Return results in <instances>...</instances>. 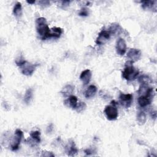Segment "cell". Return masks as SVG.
Listing matches in <instances>:
<instances>
[{
  "mask_svg": "<svg viewBox=\"0 0 157 157\" xmlns=\"http://www.w3.org/2000/svg\"><path fill=\"white\" fill-rule=\"evenodd\" d=\"M39 4L44 7H48L50 6V1H39Z\"/></svg>",
  "mask_w": 157,
  "mask_h": 157,
  "instance_id": "26",
  "label": "cell"
},
{
  "mask_svg": "<svg viewBox=\"0 0 157 157\" xmlns=\"http://www.w3.org/2000/svg\"><path fill=\"white\" fill-rule=\"evenodd\" d=\"M116 102L115 101H112L111 102V104L105 106L104 109V113L109 120H115L118 116V110L116 107Z\"/></svg>",
  "mask_w": 157,
  "mask_h": 157,
  "instance_id": "4",
  "label": "cell"
},
{
  "mask_svg": "<svg viewBox=\"0 0 157 157\" xmlns=\"http://www.w3.org/2000/svg\"><path fill=\"white\" fill-rule=\"evenodd\" d=\"M40 132L39 131H34L30 132V136L31 139H28L29 144L30 145L33 146L36 145L37 144L40 143Z\"/></svg>",
  "mask_w": 157,
  "mask_h": 157,
  "instance_id": "12",
  "label": "cell"
},
{
  "mask_svg": "<svg viewBox=\"0 0 157 157\" xmlns=\"http://www.w3.org/2000/svg\"><path fill=\"white\" fill-rule=\"evenodd\" d=\"M122 31V28L118 23H112L110 26L108 31L110 34V35H117L121 33Z\"/></svg>",
  "mask_w": 157,
  "mask_h": 157,
  "instance_id": "16",
  "label": "cell"
},
{
  "mask_svg": "<svg viewBox=\"0 0 157 157\" xmlns=\"http://www.w3.org/2000/svg\"><path fill=\"white\" fill-rule=\"evenodd\" d=\"M138 81L140 83V85H148L151 82V78L148 75L145 74L140 75L138 78Z\"/></svg>",
  "mask_w": 157,
  "mask_h": 157,
  "instance_id": "22",
  "label": "cell"
},
{
  "mask_svg": "<svg viewBox=\"0 0 157 157\" xmlns=\"http://www.w3.org/2000/svg\"><path fill=\"white\" fill-rule=\"evenodd\" d=\"M13 15L17 18H19L21 16V15H22V7H21V4L20 2H17L15 4V6L13 7Z\"/></svg>",
  "mask_w": 157,
  "mask_h": 157,
  "instance_id": "20",
  "label": "cell"
},
{
  "mask_svg": "<svg viewBox=\"0 0 157 157\" xmlns=\"http://www.w3.org/2000/svg\"><path fill=\"white\" fill-rule=\"evenodd\" d=\"M38 66L37 64H31L26 61H25L20 66L21 72L26 76H31L33 75L34 72L35 71L37 66Z\"/></svg>",
  "mask_w": 157,
  "mask_h": 157,
  "instance_id": "5",
  "label": "cell"
},
{
  "mask_svg": "<svg viewBox=\"0 0 157 157\" xmlns=\"http://www.w3.org/2000/svg\"><path fill=\"white\" fill-rule=\"evenodd\" d=\"M69 3H70L69 1H61V6L63 8H64V7L68 6Z\"/></svg>",
  "mask_w": 157,
  "mask_h": 157,
  "instance_id": "29",
  "label": "cell"
},
{
  "mask_svg": "<svg viewBox=\"0 0 157 157\" xmlns=\"http://www.w3.org/2000/svg\"><path fill=\"white\" fill-rule=\"evenodd\" d=\"M86 107V105L84 102H80L78 103V104H77V105L75 108V110L77 112L80 113V112H82L83 110H85Z\"/></svg>",
  "mask_w": 157,
  "mask_h": 157,
  "instance_id": "24",
  "label": "cell"
},
{
  "mask_svg": "<svg viewBox=\"0 0 157 157\" xmlns=\"http://www.w3.org/2000/svg\"><path fill=\"white\" fill-rule=\"evenodd\" d=\"M36 30L40 35L42 40H45L49 38L50 29L49 28L47 20L44 17H39L36 20Z\"/></svg>",
  "mask_w": 157,
  "mask_h": 157,
  "instance_id": "1",
  "label": "cell"
},
{
  "mask_svg": "<svg viewBox=\"0 0 157 157\" xmlns=\"http://www.w3.org/2000/svg\"><path fill=\"white\" fill-rule=\"evenodd\" d=\"M151 117L153 120L156 119V112L155 110H154V111L151 112Z\"/></svg>",
  "mask_w": 157,
  "mask_h": 157,
  "instance_id": "31",
  "label": "cell"
},
{
  "mask_svg": "<svg viewBox=\"0 0 157 157\" xmlns=\"http://www.w3.org/2000/svg\"><path fill=\"white\" fill-rule=\"evenodd\" d=\"M116 51L117 54L122 56L126 51V44L123 38H118L116 42Z\"/></svg>",
  "mask_w": 157,
  "mask_h": 157,
  "instance_id": "11",
  "label": "cell"
},
{
  "mask_svg": "<svg viewBox=\"0 0 157 157\" xmlns=\"http://www.w3.org/2000/svg\"><path fill=\"white\" fill-rule=\"evenodd\" d=\"M74 90V86L72 85L68 84L65 85L61 91V93L64 97L70 96Z\"/></svg>",
  "mask_w": 157,
  "mask_h": 157,
  "instance_id": "18",
  "label": "cell"
},
{
  "mask_svg": "<svg viewBox=\"0 0 157 157\" xmlns=\"http://www.w3.org/2000/svg\"><path fill=\"white\" fill-rule=\"evenodd\" d=\"M141 52L140 50L137 48H131L127 53V57L132 63L137 61L141 57Z\"/></svg>",
  "mask_w": 157,
  "mask_h": 157,
  "instance_id": "10",
  "label": "cell"
},
{
  "mask_svg": "<svg viewBox=\"0 0 157 157\" xmlns=\"http://www.w3.org/2000/svg\"><path fill=\"white\" fill-rule=\"evenodd\" d=\"M141 7L143 9H152L156 12V1H142Z\"/></svg>",
  "mask_w": 157,
  "mask_h": 157,
  "instance_id": "14",
  "label": "cell"
},
{
  "mask_svg": "<svg viewBox=\"0 0 157 157\" xmlns=\"http://www.w3.org/2000/svg\"><path fill=\"white\" fill-rule=\"evenodd\" d=\"M155 96V92L153 91V88L150 87L145 95H141L137 99V102L139 105L141 107H145L148 105L153 99Z\"/></svg>",
  "mask_w": 157,
  "mask_h": 157,
  "instance_id": "3",
  "label": "cell"
},
{
  "mask_svg": "<svg viewBox=\"0 0 157 157\" xmlns=\"http://www.w3.org/2000/svg\"><path fill=\"white\" fill-rule=\"evenodd\" d=\"M65 152L68 156H73L78 153V149L76 147L75 144L74 140H69L68 143L65 146Z\"/></svg>",
  "mask_w": 157,
  "mask_h": 157,
  "instance_id": "9",
  "label": "cell"
},
{
  "mask_svg": "<svg viewBox=\"0 0 157 157\" xmlns=\"http://www.w3.org/2000/svg\"><path fill=\"white\" fill-rule=\"evenodd\" d=\"M41 156H47V157H49V156H55V155L52 153V152H50V151H42V154L40 155Z\"/></svg>",
  "mask_w": 157,
  "mask_h": 157,
  "instance_id": "27",
  "label": "cell"
},
{
  "mask_svg": "<svg viewBox=\"0 0 157 157\" xmlns=\"http://www.w3.org/2000/svg\"><path fill=\"white\" fill-rule=\"evenodd\" d=\"M64 104L68 107H71L72 109H75L77 105V98L75 96L71 95L67 99L64 101Z\"/></svg>",
  "mask_w": 157,
  "mask_h": 157,
  "instance_id": "15",
  "label": "cell"
},
{
  "mask_svg": "<svg viewBox=\"0 0 157 157\" xmlns=\"http://www.w3.org/2000/svg\"><path fill=\"white\" fill-rule=\"evenodd\" d=\"M78 15L80 16H82V17H86L88 15V9H86V8H82L79 13H78Z\"/></svg>",
  "mask_w": 157,
  "mask_h": 157,
  "instance_id": "25",
  "label": "cell"
},
{
  "mask_svg": "<svg viewBox=\"0 0 157 157\" xmlns=\"http://www.w3.org/2000/svg\"><path fill=\"white\" fill-rule=\"evenodd\" d=\"M132 95L131 94L120 93L119 96L120 104L124 108H128L131 106L132 102Z\"/></svg>",
  "mask_w": 157,
  "mask_h": 157,
  "instance_id": "7",
  "label": "cell"
},
{
  "mask_svg": "<svg viewBox=\"0 0 157 157\" xmlns=\"http://www.w3.org/2000/svg\"><path fill=\"white\" fill-rule=\"evenodd\" d=\"M62 33H63V30L61 28L54 27L50 29L49 38L54 37V38L58 39V38L60 37Z\"/></svg>",
  "mask_w": 157,
  "mask_h": 157,
  "instance_id": "19",
  "label": "cell"
},
{
  "mask_svg": "<svg viewBox=\"0 0 157 157\" xmlns=\"http://www.w3.org/2000/svg\"><path fill=\"white\" fill-rule=\"evenodd\" d=\"M146 115L144 112L139 111L137 114V121L139 125H143L146 122Z\"/></svg>",
  "mask_w": 157,
  "mask_h": 157,
  "instance_id": "21",
  "label": "cell"
},
{
  "mask_svg": "<svg viewBox=\"0 0 157 157\" xmlns=\"http://www.w3.org/2000/svg\"><path fill=\"white\" fill-rule=\"evenodd\" d=\"M32 98H33V90L32 88H28L26 91V93L23 98V101L26 104H28L31 102Z\"/></svg>",
  "mask_w": 157,
  "mask_h": 157,
  "instance_id": "23",
  "label": "cell"
},
{
  "mask_svg": "<svg viewBox=\"0 0 157 157\" xmlns=\"http://www.w3.org/2000/svg\"><path fill=\"white\" fill-rule=\"evenodd\" d=\"M53 125L52 123H50L47 128V132H51L53 131Z\"/></svg>",
  "mask_w": 157,
  "mask_h": 157,
  "instance_id": "30",
  "label": "cell"
},
{
  "mask_svg": "<svg viewBox=\"0 0 157 157\" xmlns=\"http://www.w3.org/2000/svg\"><path fill=\"white\" fill-rule=\"evenodd\" d=\"M110 34L108 31L102 30L98 34L96 39V44L97 45H103L109 41L110 37Z\"/></svg>",
  "mask_w": 157,
  "mask_h": 157,
  "instance_id": "8",
  "label": "cell"
},
{
  "mask_svg": "<svg viewBox=\"0 0 157 157\" xmlns=\"http://www.w3.org/2000/svg\"><path fill=\"white\" fill-rule=\"evenodd\" d=\"M23 132L19 129H16V131L15 132L14 138L12 141V144L10 146L11 150L12 151H16L18 149L19 145L20 144V142L23 138Z\"/></svg>",
  "mask_w": 157,
  "mask_h": 157,
  "instance_id": "6",
  "label": "cell"
},
{
  "mask_svg": "<svg viewBox=\"0 0 157 157\" xmlns=\"http://www.w3.org/2000/svg\"><path fill=\"white\" fill-rule=\"evenodd\" d=\"M27 3L28 4H34L35 3V1H26Z\"/></svg>",
  "mask_w": 157,
  "mask_h": 157,
  "instance_id": "32",
  "label": "cell"
},
{
  "mask_svg": "<svg viewBox=\"0 0 157 157\" xmlns=\"http://www.w3.org/2000/svg\"><path fill=\"white\" fill-rule=\"evenodd\" d=\"M94 151V150H93V149L91 148H86V149H85V150H84V152L86 153V155H91V154L93 153Z\"/></svg>",
  "mask_w": 157,
  "mask_h": 157,
  "instance_id": "28",
  "label": "cell"
},
{
  "mask_svg": "<svg viewBox=\"0 0 157 157\" xmlns=\"http://www.w3.org/2000/svg\"><path fill=\"white\" fill-rule=\"evenodd\" d=\"M97 91V88L95 85H90L84 93V96L86 98H91L96 94Z\"/></svg>",
  "mask_w": 157,
  "mask_h": 157,
  "instance_id": "17",
  "label": "cell"
},
{
  "mask_svg": "<svg viewBox=\"0 0 157 157\" xmlns=\"http://www.w3.org/2000/svg\"><path fill=\"white\" fill-rule=\"evenodd\" d=\"M92 74L90 69H86L82 72L80 75V79L82 80L84 85L88 84L91 78Z\"/></svg>",
  "mask_w": 157,
  "mask_h": 157,
  "instance_id": "13",
  "label": "cell"
},
{
  "mask_svg": "<svg viewBox=\"0 0 157 157\" xmlns=\"http://www.w3.org/2000/svg\"><path fill=\"white\" fill-rule=\"evenodd\" d=\"M132 62L128 61L125 64V67L122 72L123 77L128 81L134 80L139 74V71L132 66Z\"/></svg>",
  "mask_w": 157,
  "mask_h": 157,
  "instance_id": "2",
  "label": "cell"
}]
</instances>
